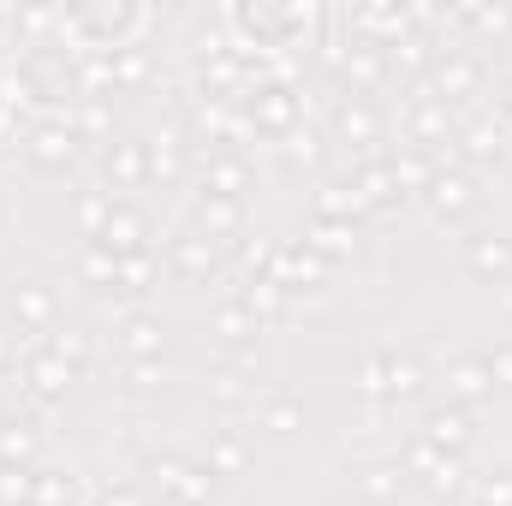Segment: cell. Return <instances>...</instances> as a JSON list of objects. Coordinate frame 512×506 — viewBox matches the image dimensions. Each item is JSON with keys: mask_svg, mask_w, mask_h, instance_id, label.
<instances>
[{"mask_svg": "<svg viewBox=\"0 0 512 506\" xmlns=\"http://www.w3.org/2000/svg\"><path fill=\"white\" fill-rule=\"evenodd\" d=\"M18 96L36 102L48 120H72L90 96V60L66 36L30 42V48H18Z\"/></svg>", "mask_w": 512, "mask_h": 506, "instance_id": "cell-1", "label": "cell"}, {"mask_svg": "<svg viewBox=\"0 0 512 506\" xmlns=\"http://www.w3.org/2000/svg\"><path fill=\"white\" fill-rule=\"evenodd\" d=\"M239 48L251 54H298V48H316V30H322V12L316 6H298V0H233L227 18H221Z\"/></svg>", "mask_w": 512, "mask_h": 506, "instance_id": "cell-2", "label": "cell"}, {"mask_svg": "<svg viewBox=\"0 0 512 506\" xmlns=\"http://www.w3.org/2000/svg\"><path fill=\"white\" fill-rule=\"evenodd\" d=\"M149 24V6L137 0H102V6H60V36L78 48V54H120L137 42V30Z\"/></svg>", "mask_w": 512, "mask_h": 506, "instance_id": "cell-3", "label": "cell"}, {"mask_svg": "<svg viewBox=\"0 0 512 506\" xmlns=\"http://www.w3.org/2000/svg\"><path fill=\"white\" fill-rule=\"evenodd\" d=\"M239 114H245V126H251L256 137L286 143L292 131L304 126V96H298V84H292L286 72H262L251 84V96L239 102Z\"/></svg>", "mask_w": 512, "mask_h": 506, "instance_id": "cell-4", "label": "cell"}, {"mask_svg": "<svg viewBox=\"0 0 512 506\" xmlns=\"http://www.w3.org/2000/svg\"><path fill=\"white\" fill-rule=\"evenodd\" d=\"M143 477L161 495V506H209L221 495V477L203 459H185V453H149L143 459Z\"/></svg>", "mask_w": 512, "mask_h": 506, "instance_id": "cell-5", "label": "cell"}, {"mask_svg": "<svg viewBox=\"0 0 512 506\" xmlns=\"http://www.w3.org/2000/svg\"><path fill=\"white\" fill-rule=\"evenodd\" d=\"M328 137L352 149V161H376L387 137V114L376 96H340L334 114H328Z\"/></svg>", "mask_w": 512, "mask_h": 506, "instance_id": "cell-6", "label": "cell"}, {"mask_svg": "<svg viewBox=\"0 0 512 506\" xmlns=\"http://www.w3.org/2000/svg\"><path fill=\"white\" fill-rule=\"evenodd\" d=\"M24 155H30L36 173H48V179H72V173L84 167L90 143L78 137L72 120H36V126L24 131Z\"/></svg>", "mask_w": 512, "mask_h": 506, "instance_id": "cell-7", "label": "cell"}, {"mask_svg": "<svg viewBox=\"0 0 512 506\" xmlns=\"http://www.w3.org/2000/svg\"><path fill=\"white\" fill-rule=\"evenodd\" d=\"M423 203H429V215L435 221H471L477 209H483V179L471 173V167H435V179L423 185Z\"/></svg>", "mask_w": 512, "mask_h": 506, "instance_id": "cell-8", "label": "cell"}, {"mask_svg": "<svg viewBox=\"0 0 512 506\" xmlns=\"http://www.w3.org/2000/svg\"><path fill=\"white\" fill-rule=\"evenodd\" d=\"M328 66H334V78H340V96H376L387 84V48L376 42H340V48H328Z\"/></svg>", "mask_w": 512, "mask_h": 506, "instance_id": "cell-9", "label": "cell"}, {"mask_svg": "<svg viewBox=\"0 0 512 506\" xmlns=\"http://www.w3.org/2000/svg\"><path fill=\"white\" fill-rule=\"evenodd\" d=\"M256 274L280 280L286 292H322L328 274H334V262H322L316 251H304L298 239H286V245H268V251H262V268H256Z\"/></svg>", "mask_w": 512, "mask_h": 506, "instance_id": "cell-10", "label": "cell"}, {"mask_svg": "<svg viewBox=\"0 0 512 506\" xmlns=\"http://www.w3.org/2000/svg\"><path fill=\"white\" fill-rule=\"evenodd\" d=\"M423 90L441 96L447 108H459V102H471V96L483 90V60H477L471 48H441L435 66H429V78H423Z\"/></svg>", "mask_w": 512, "mask_h": 506, "instance_id": "cell-11", "label": "cell"}, {"mask_svg": "<svg viewBox=\"0 0 512 506\" xmlns=\"http://www.w3.org/2000/svg\"><path fill=\"white\" fill-rule=\"evenodd\" d=\"M179 280H197V286H209L221 268H227V245H215L209 233H197V227H179L173 239H167V256H161Z\"/></svg>", "mask_w": 512, "mask_h": 506, "instance_id": "cell-12", "label": "cell"}, {"mask_svg": "<svg viewBox=\"0 0 512 506\" xmlns=\"http://www.w3.org/2000/svg\"><path fill=\"white\" fill-rule=\"evenodd\" d=\"M256 185V167L245 149H209V161L197 167V191L203 197H227V203H245V191Z\"/></svg>", "mask_w": 512, "mask_h": 506, "instance_id": "cell-13", "label": "cell"}, {"mask_svg": "<svg viewBox=\"0 0 512 506\" xmlns=\"http://www.w3.org/2000/svg\"><path fill=\"white\" fill-rule=\"evenodd\" d=\"M143 149H149V185H179L191 173V131L179 114L161 120V131H149Z\"/></svg>", "mask_w": 512, "mask_h": 506, "instance_id": "cell-14", "label": "cell"}, {"mask_svg": "<svg viewBox=\"0 0 512 506\" xmlns=\"http://www.w3.org/2000/svg\"><path fill=\"white\" fill-rule=\"evenodd\" d=\"M72 381H78V370L42 346V352L24 358V370H18V393H24L30 405H60V399L72 393Z\"/></svg>", "mask_w": 512, "mask_h": 506, "instance_id": "cell-15", "label": "cell"}, {"mask_svg": "<svg viewBox=\"0 0 512 506\" xmlns=\"http://www.w3.org/2000/svg\"><path fill=\"white\" fill-rule=\"evenodd\" d=\"M441 381H447V405H459V411H477L483 399H495V376H489L483 352H453Z\"/></svg>", "mask_w": 512, "mask_h": 506, "instance_id": "cell-16", "label": "cell"}, {"mask_svg": "<svg viewBox=\"0 0 512 506\" xmlns=\"http://www.w3.org/2000/svg\"><path fill=\"white\" fill-rule=\"evenodd\" d=\"M417 435L435 447V453H471V441H477V411H459V405H429L423 411V423H417Z\"/></svg>", "mask_w": 512, "mask_h": 506, "instance_id": "cell-17", "label": "cell"}, {"mask_svg": "<svg viewBox=\"0 0 512 506\" xmlns=\"http://www.w3.org/2000/svg\"><path fill=\"white\" fill-rule=\"evenodd\" d=\"M102 179H108L114 197H120V191H137V185H149V149H143L137 131H120V137L102 149Z\"/></svg>", "mask_w": 512, "mask_h": 506, "instance_id": "cell-18", "label": "cell"}, {"mask_svg": "<svg viewBox=\"0 0 512 506\" xmlns=\"http://www.w3.org/2000/svg\"><path fill=\"white\" fill-rule=\"evenodd\" d=\"M12 322L24 334H54L60 328V292L48 280H18L12 286Z\"/></svg>", "mask_w": 512, "mask_h": 506, "instance_id": "cell-19", "label": "cell"}, {"mask_svg": "<svg viewBox=\"0 0 512 506\" xmlns=\"http://www.w3.org/2000/svg\"><path fill=\"white\" fill-rule=\"evenodd\" d=\"M149 239H155V233H149V215H143L131 197H120L96 245H102V251H114L120 262H126V256H149Z\"/></svg>", "mask_w": 512, "mask_h": 506, "instance_id": "cell-20", "label": "cell"}, {"mask_svg": "<svg viewBox=\"0 0 512 506\" xmlns=\"http://www.w3.org/2000/svg\"><path fill=\"white\" fill-rule=\"evenodd\" d=\"M405 489H411V477H405L399 459H376V465H358L352 471V495L364 506H399Z\"/></svg>", "mask_w": 512, "mask_h": 506, "instance_id": "cell-21", "label": "cell"}, {"mask_svg": "<svg viewBox=\"0 0 512 506\" xmlns=\"http://www.w3.org/2000/svg\"><path fill=\"white\" fill-rule=\"evenodd\" d=\"M507 137H512V131L501 126V114H483V120L459 126L453 149H459V161H465V167H489V161H507Z\"/></svg>", "mask_w": 512, "mask_h": 506, "instance_id": "cell-22", "label": "cell"}, {"mask_svg": "<svg viewBox=\"0 0 512 506\" xmlns=\"http://www.w3.org/2000/svg\"><path fill=\"white\" fill-rule=\"evenodd\" d=\"M209 334H215V346H221V352L245 358V352L256 346V334H262V322H256L239 298H227V304H215V310H209Z\"/></svg>", "mask_w": 512, "mask_h": 506, "instance_id": "cell-23", "label": "cell"}, {"mask_svg": "<svg viewBox=\"0 0 512 506\" xmlns=\"http://www.w3.org/2000/svg\"><path fill=\"white\" fill-rule=\"evenodd\" d=\"M310 221H346V227H358V221H370V203H364V191L352 179H322V191L310 197Z\"/></svg>", "mask_w": 512, "mask_h": 506, "instance_id": "cell-24", "label": "cell"}, {"mask_svg": "<svg viewBox=\"0 0 512 506\" xmlns=\"http://www.w3.org/2000/svg\"><path fill=\"white\" fill-rule=\"evenodd\" d=\"M161 346H167V328H161L155 316H143V310H131L126 322L114 328V352H120V364H149V358H161Z\"/></svg>", "mask_w": 512, "mask_h": 506, "instance_id": "cell-25", "label": "cell"}, {"mask_svg": "<svg viewBox=\"0 0 512 506\" xmlns=\"http://www.w3.org/2000/svg\"><path fill=\"white\" fill-rule=\"evenodd\" d=\"M191 227L197 233H209L215 245H233L239 233H245V203H227V197H191Z\"/></svg>", "mask_w": 512, "mask_h": 506, "instance_id": "cell-26", "label": "cell"}, {"mask_svg": "<svg viewBox=\"0 0 512 506\" xmlns=\"http://www.w3.org/2000/svg\"><path fill=\"white\" fill-rule=\"evenodd\" d=\"M36 453H42V429L30 417H12L0 411V471H36Z\"/></svg>", "mask_w": 512, "mask_h": 506, "instance_id": "cell-27", "label": "cell"}, {"mask_svg": "<svg viewBox=\"0 0 512 506\" xmlns=\"http://www.w3.org/2000/svg\"><path fill=\"white\" fill-rule=\"evenodd\" d=\"M251 411H256V435H268V441H292L304 429V399L298 393H262Z\"/></svg>", "mask_w": 512, "mask_h": 506, "instance_id": "cell-28", "label": "cell"}, {"mask_svg": "<svg viewBox=\"0 0 512 506\" xmlns=\"http://www.w3.org/2000/svg\"><path fill=\"white\" fill-rule=\"evenodd\" d=\"M465 268L489 286H507L512 280V239L501 233H483V239H465Z\"/></svg>", "mask_w": 512, "mask_h": 506, "instance_id": "cell-29", "label": "cell"}, {"mask_svg": "<svg viewBox=\"0 0 512 506\" xmlns=\"http://www.w3.org/2000/svg\"><path fill=\"white\" fill-rule=\"evenodd\" d=\"M382 358V399L387 405H411L417 393H423V364L411 358V352H376Z\"/></svg>", "mask_w": 512, "mask_h": 506, "instance_id": "cell-30", "label": "cell"}, {"mask_svg": "<svg viewBox=\"0 0 512 506\" xmlns=\"http://www.w3.org/2000/svg\"><path fill=\"white\" fill-rule=\"evenodd\" d=\"M203 465H209L221 483H227V477H245V465H251V435H239V429H209Z\"/></svg>", "mask_w": 512, "mask_h": 506, "instance_id": "cell-31", "label": "cell"}, {"mask_svg": "<svg viewBox=\"0 0 512 506\" xmlns=\"http://www.w3.org/2000/svg\"><path fill=\"white\" fill-rule=\"evenodd\" d=\"M423 495H429L435 506H459L465 495H471V465H465L459 453H441L435 471L423 477Z\"/></svg>", "mask_w": 512, "mask_h": 506, "instance_id": "cell-32", "label": "cell"}, {"mask_svg": "<svg viewBox=\"0 0 512 506\" xmlns=\"http://www.w3.org/2000/svg\"><path fill=\"white\" fill-rule=\"evenodd\" d=\"M239 304L251 310L262 328H274V322H286V304H292V292H286L280 280H268V274H251V280H245V292H239Z\"/></svg>", "mask_w": 512, "mask_h": 506, "instance_id": "cell-33", "label": "cell"}, {"mask_svg": "<svg viewBox=\"0 0 512 506\" xmlns=\"http://www.w3.org/2000/svg\"><path fill=\"white\" fill-rule=\"evenodd\" d=\"M114 203H120V197H114L108 185H84V191H78L72 215H78V233H84V245H96V239H102V227H108Z\"/></svg>", "mask_w": 512, "mask_h": 506, "instance_id": "cell-34", "label": "cell"}, {"mask_svg": "<svg viewBox=\"0 0 512 506\" xmlns=\"http://www.w3.org/2000/svg\"><path fill=\"white\" fill-rule=\"evenodd\" d=\"M298 245L316 251L322 262H340V256H352V245H358V227H346V221H310Z\"/></svg>", "mask_w": 512, "mask_h": 506, "instance_id": "cell-35", "label": "cell"}, {"mask_svg": "<svg viewBox=\"0 0 512 506\" xmlns=\"http://www.w3.org/2000/svg\"><path fill=\"white\" fill-rule=\"evenodd\" d=\"M280 161H286L292 173H316V167H328V137L316 126H298L280 143Z\"/></svg>", "mask_w": 512, "mask_h": 506, "instance_id": "cell-36", "label": "cell"}, {"mask_svg": "<svg viewBox=\"0 0 512 506\" xmlns=\"http://www.w3.org/2000/svg\"><path fill=\"white\" fill-rule=\"evenodd\" d=\"M30 506H84V483H78L72 471H48V465H36Z\"/></svg>", "mask_w": 512, "mask_h": 506, "instance_id": "cell-37", "label": "cell"}, {"mask_svg": "<svg viewBox=\"0 0 512 506\" xmlns=\"http://www.w3.org/2000/svg\"><path fill=\"white\" fill-rule=\"evenodd\" d=\"M209 399L221 405V411H245V405H256V381L245 376V370H209Z\"/></svg>", "mask_w": 512, "mask_h": 506, "instance_id": "cell-38", "label": "cell"}, {"mask_svg": "<svg viewBox=\"0 0 512 506\" xmlns=\"http://www.w3.org/2000/svg\"><path fill=\"white\" fill-rule=\"evenodd\" d=\"M72 126H78V137L84 143H114V96H84V108L72 114Z\"/></svg>", "mask_w": 512, "mask_h": 506, "instance_id": "cell-39", "label": "cell"}, {"mask_svg": "<svg viewBox=\"0 0 512 506\" xmlns=\"http://www.w3.org/2000/svg\"><path fill=\"white\" fill-rule=\"evenodd\" d=\"M78 280L96 286V292H114V286H120V256L102 251V245H84V251H78Z\"/></svg>", "mask_w": 512, "mask_h": 506, "instance_id": "cell-40", "label": "cell"}, {"mask_svg": "<svg viewBox=\"0 0 512 506\" xmlns=\"http://www.w3.org/2000/svg\"><path fill=\"white\" fill-rule=\"evenodd\" d=\"M114 292H126V298H149V292H155V256H126Z\"/></svg>", "mask_w": 512, "mask_h": 506, "instance_id": "cell-41", "label": "cell"}, {"mask_svg": "<svg viewBox=\"0 0 512 506\" xmlns=\"http://www.w3.org/2000/svg\"><path fill=\"white\" fill-rule=\"evenodd\" d=\"M471 506H512V465L477 477V483H471Z\"/></svg>", "mask_w": 512, "mask_h": 506, "instance_id": "cell-42", "label": "cell"}, {"mask_svg": "<svg viewBox=\"0 0 512 506\" xmlns=\"http://www.w3.org/2000/svg\"><path fill=\"white\" fill-rule=\"evenodd\" d=\"M126 393L137 399H149V393H161L167 387V370H161V358H149V364H126V381H120Z\"/></svg>", "mask_w": 512, "mask_h": 506, "instance_id": "cell-43", "label": "cell"}, {"mask_svg": "<svg viewBox=\"0 0 512 506\" xmlns=\"http://www.w3.org/2000/svg\"><path fill=\"white\" fill-rule=\"evenodd\" d=\"M48 352H54V358H66L72 370H84V358H90V340H84L78 328H54V334H48Z\"/></svg>", "mask_w": 512, "mask_h": 506, "instance_id": "cell-44", "label": "cell"}, {"mask_svg": "<svg viewBox=\"0 0 512 506\" xmlns=\"http://www.w3.org/2000/svg\"><path fill=\"white\" fill-rule=\"evenodd\" d=\"M435 459H441V453H435V447H429L423 435H411V441L399 447V465H405V477H417V483H423V477L435 471Z\"/></svg>", "mask_w": 512, "mask_h": 506, "instance_id": "cell-45", "label": "cell"}, {"mask_svg": "<svg viewBox=\"0 0 512 506\" xmlns=\"http://www.w3.org/2000/svg\"><path fill=\"white\" fill-rule=\"evenodd\" d=\"M30 483H36V471H0V506H30Z\"/></svg>", "mask_w": 512, "mask_h": 506, "instance_id": "cell-46", "label": "cell"}, {"mask_svg": "<svg viewBox=\"0 0 512 506\" xmlns=\"http://www.w3.org/2000/svg\"><path fill=\"white\" fill-rule=\"evenodd\" d=\"M90 506H149V489H137V483H108V489H96Z\"/></svg>", "mask_w": 512, "mask_h": 506, "instance_id": "cell-47", "label": "cell"}, {"mask_svg": "<svg viewBox=\"0 0 512 506\" xmlns=\"http://www.w3.org/2000/svg\"><path fill=\"white\" fill-rule=\"evenodd\" d=\"M489 358V376H495V393H512V340H501L495 352H483Z\"/></svg>", "mask_w": 512, "mask_h": 506, "instance_id": "cell-48", "label": "cell"}, {"mask_svg": "<svg viewBox=\"0 0 512 506\" xmlns=\"http://www.w3.org/2000/svg\"><path fill=\"white\" fill-rule=\"evenodd\" d=\"M495 78L507 84V96H512V48H507V54H501V60H495Z\"/></svg>", "mask_w": 512, "mask_h": 506, "instance_id": "cell-49", "label": "cell"}, {"mask_svg": "<svg viewBox=\"0 0 512 506\" xmlns=\"http://www.w3.org/2000/svg\"><path fill=\"white\" fill-rule=\"evenodd\" d=\"M501 126L512 131V96H507V102H501Z\"/></svg>", "mask_w": 512, "mask_h": 506, "instance_id": "cell-50", "label": "cell"}, {"mask_svg": "<svg viewBox=\"0 0 512 506\" xmlns=\"http://www.w3.org/2000/svg\"><path fill=\"white\" fill-rule=\"evenodd\" d=\"M0 364H6V334H0Z\"/></svg>", "mask_w": 512, "mask_h": 506, "instance_id": "cell-51", "label": "cell"}, {"mask_svg": "<svg viewBox=\"0 0 512 506\" xmlns=\"http://www.w3.org/2000/svg\"><path fill=\"white\" fill-rule=\"evenodd\" d=\"M0 120H6V90H0Z\"/></svg>", "mask_w": 512, "mask_h": 506, "instance_id": "cell-52", "label": "cell"}, {"mask_svg": "<svg viewBox=\"0 0 512 506\" xmlns=\"http://www.w3.org/2000/svg\"><path fill=\"white\" fill-rule=\"evenodd\" d=\"M0 30H6V12H0Z\"/></svg>", "mask_w": 512, "mask_h": 506, "instance_id": "cell-53", "label": "cell"}]
</instances>
